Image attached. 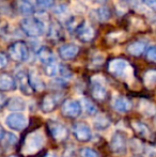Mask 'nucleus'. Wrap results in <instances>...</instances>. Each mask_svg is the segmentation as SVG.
Listing matches in <instances>:
<instances>
[{
    "label": "nucleus",
    "instance_id": "f257e3e1",
    "mask_svg": "<svg viewBox=\"0 0 156 157\" xmlns=\"http://www.w3.org/2000/svg\"><path fill=\"white\" fill-rule=\"evenodd\" d=\"M45 145V137L41 132H32L26 135L21 143V152L26 156L38 154Z\"/></svg>",
    "mask_w": 156,
    "mask_h": 157
},
{
    "label": "nucleus",
    "instance_id": "f03ea898",
    "mask_svg": "<svg viewBox=\"0 0 156 157\" xmlns=\"http://www.w3.org/2000/svg\"><path fill=\"white\" fill-rule=\"evenodd\" d=\"M108 71L113 76L128 81L133 79L134 71L131 65L124 59H113L108 64Z\"/></svg>",
    "mask_w": 156,
    "mask_h": 157
},
{
    "label": "nucleus",
    "instance_id": "7ed1b4c3",
    "mask_svg": "<svg viewBox=\"0 0 156 157\" xmlns=\"http://www.w3.org/2000/svg\"><path fill=\"white\" fill-rule=\"evenodd\" d=\"M23 31L30 37H39L45 32V25L39 17H26L21 21Z\"/></svg>",
    "mask_w": 156,
    "mask_h": 157
},
{
    "label": "nucleus",
    "instance_id": "20e7f679",
    "mask_svg": "<svg viewBox=\"0 0 156 157\" xmlns=\"http://www.w3.org/2000/svg\"><path fill=\"white\" fill-rule=\"evenodd\" d=\"M9 55L14 61L24 62L29 58V49L25 42L17 41L9 47Z\"/></svg>",
    "mask_w": 156,
    "mask_h": 157
},
{
    "label": "nucleus",
    "instance_id": "39448f33",
    "mask_svg": "<svg viewBox=\"0 0 156 157\" xmlns=\"http://www.w3.org/2000/svg\"><path fill=\"white\" fill-rule=\"evenodd\" d=\"M6 125L15 132H21L28 126V119L21 112H12L6 118Z\"/></svg>",
    "mask_w": 156,
    "mask_h": 157
},
{
    "label": "nucleus",
    "instance_id": "423d86ee",
    "mask_svg": "<svg viewBox=\"0 0 156 157\" xmlns=\"http://www.w3.org/2000/svg\"><path fill=\"white\" fill-rule=\"evenodd\" d=\"M47 128L50 136L57 142H63V141H65L69 138V129L62 123L58 122V121H55V120L48 121Z\"/></svg>",
    "mask_w": 156,
    "mask_h": 157
},
{
    "label": "nucleus",
    "instance_id": "0eeeda50",
    "mask_svg": "<svg viewBox=\"0 0 156 157\" xmlns=\"http://www.w3.org/2000/svg\"><path fill=\"white\" fill-rule=\"evenodd\" d=\"M61 112L67 118H78L82 112L81 101H77V99H67V101H63L62 106H61Z\"/></svg>",
    "mask_w": 156,
    "mask_h": 157
},
{
    "label": "nucleus",
    "instance_id": "6e6552de",
    "mask_svg": "<svg viewBox=\"0 0 156 157\" xmlns=\"http://www.w3.org/2000/svg\"><path fill=\"white\" fill-rule=\"evenodd\" d=\"M111 151L118 155H124L127 151V139L122 132H116L110 138L109 142Z\"/></svg>",
    "mask_w": 156,
    "mask_h": 157
},
{
    "label": "nucleus",
    "instance_id": "1a4fd4ad",
    "mask_svg": "<svg viewBox=\"0 0 156 157\" xmlns=\"http://www.w3.org/2000/svg\"><path fill=\"white\" fill-rule=\"evenodd\" d=\"M92 86V96L96 101H104L107 96V88L105 79L103 76H93L91 78Z\"/></svg>",
    "mask_w": 156,
    "mask_h": 157
},
{
    "label": "nucleus",
    "instance_id": "9d476101",
    "mask_svg": "<svg viewBox=\"0 0 156 157\" xmlns=\"http://www.w3.org/2000/svg\"><path fill=\"white\" fill-rule=\"evenodd\" d=\"M73 135L79 142H89L92 139L91 127L86 122L79 121L73 126Z\"/></svg>",
    "mask_w": 156,
    "mask_h": 157
},
{
    "label": "nucleus",
    "instance_id": "9b49d317",
    "mask_svg": "<svg viewBox=\"0 0 156 157\" xmlns=\"http://www.w3.org/2000/svg\"><path fill=\"white\" fill-rule=\"evenodd\" d=\"M15 79H16V83L18 86L19 90L21 91V93L30 96L33 92L31 85H30L29 81V76H28V73H26L24 70H18L15 75Z\"/></svg>",
    "mask_w": 156,
    "mask_h": 157
},
{
    "label": "nucleus",
    "instance_id": "f8f14e48",
    "mask_svg": "<svg viewBox=\"0 0 156 157\" xmlns=\"http://www.w3.org/2000/svg\"><path fill=\"white\" fill-rule=\"evenodd\" d=\"M75 30H76V33H77L79 40L82 42H90L91 40H93L94 35H95L94 29L87 21H83L81 24L77 25Z\"/></svg>",
    "mask_w": 156,
    "mask_h": 157
},
{
    "label": "nucleus",
    "instance_id": "ddd939ff",
    "mask_svg": "<svg viewBox=\"0 0 156 157\" xmlns=\"http://www.w3.org/2000/svg\"><path fill=\"white\" fill-rule=\"evenodd\" d=\"M112 107L116 111L126 113L131 109V101L123 95H117L112 99Z\"/></svg>",
    "mask_w": 156,
    "mask_h": 157
},
{
    "label": "nucleus",
    "instance_id": "4468645a",
    "mask_svg": "<svg viewBox=\"0 0 156 157\" xmlns=\"http://www.w3.org/2000/svg\"><path fill=\"white\" fill-rule=\"evenodd\" d=\"M59 56L64 60L74 59L79 52V47L75 44H63L58 49Z\"/></svg>",
    "mask_w": 156,
    "mask_h": 157
},
{
    "label": "nucleus",
    "instance_id": "2eb2a0df",
    "mask_svg": "<svg viewBox=\"0 0 156 157\" xmlns=\"http://www.w3.org/2000/svg\"><path fill=\"white\" fill-rule=\"evenodd\" d=\"M36 56H38L39 61L44 65H48L56 62V58L55 55L52 52V50L50 48H48L47 46H42L36 50Z\"/></svg>",
    "mask_w": 156,
    "mask_h": 157
},
{
    "label": "nucleus",
    "instance_id": "dca6fc26",
    "mask_svg": "<svg viewBox=\"0 0 156 157\" xmlns=\"http://www.w3.org/2000/svg\"><path fill=\"white\" fill-rule=\"evenodd\" d=\"M16 79L11 76L10 74H6V73L0 74V91H14L16 89Z\"/></svg>",
    "mask_w": 156,
    "mask_h": 157
},
{
    "label": "nucleus",
    "instance_id": "f3484780",
    "mask_svg": "<svg viewBox=\"0 0 156 157\" xmlns=\"http://www.w3.org/2000/svg\"><path fill=\"white\" fill-rule=\"evenodd\" d=\"M28 76H29L30 85H31L32 89H33L34 91L41 92L45 89V83H44L43 79L41 78L40 74L34 68H31V70L28 72Z\"/></svg>",
    "mask_w": 156,
    "mask_h": 157
},
{
    "label": "nucleus",
    "instance_id": "a211bd4d",
    "mask_svg": "<svg viewBox=\"0 0 156 157\" xmlns=\"http://www.w3.org/2000/svg\"><path fill=\"white\" fill-rule=\"evenodd\" d=\"M6 107L12 112H21L26 109V101L19 96H13L8 98Z\"/></svg>",
    "mask_w": 156,
    "mask_h": 157
},
{
    "label": "nucleus",
    "instance_id": "6ab92c4d",
    "mask_svg": "<svg viewBox=\"0 0 156 157\" xmlns=\"http://www.w3.org/2000/svg\"><path fill=\"white\" fill-rule=\"evenodd\" d=\"M57 107V98L55 95L47 94L42 99L41 104V110L44 113H50L52 112Z\"/></svg>",
    "mask_w": 156,
    "mask_h": 157
},
{
    "label": "nucleus",
    "instance_id": "aec40b11",
    "mask_svg": "<svg viewBox=\"0 0 156 157\" xmlns=\"http://www.w3.org/2000/svg\"><path fill=\"white\" fill-rule=\"evenodd\" d=\"M139 111L146 117H153L156 114V105L148 99H141L139 101Z\"/></svg>",
    "mask_w": 156,
    "mask_h": 157
},
{
    "label": "nucleus",
    "instance_id": "412c9836",
    "mask_svg": "<svg viewBox=\"0 0 156 157\" xmlns=\"http://www.w3.org/2000/svg\"><path fill=\"white\" fill-rule=\"evenodd\" d=\"M127 52L131 56H135V57H139L141 56L142 54L146 50V43L143 41H136L131 43L126 48Z\"/></svg>",
    "mask_w": 156,
    "mask_h": 157
},
{
    "label": "nucleus",
    "instance_id": "4be33fe9",
    "mask_svg": "<svg viewBox=\"0 0 156 157\" xmlns=\"http://www.w3.org/2000/svg\"><path fill=\"white\" fill-rule=\"evenodd\" d=\"M110 120L105 114H97L93 120V126L96 130H105L110 126Z\"/></svg>",
    "mask_w": 156,
    "mask_h": 157
},
{
    "label": "nucleus",
    "instance_id": "5701e85b",
    "mask_svg": "<svg viewBox=\"0 0 156 157\" xmlns=\"http://www.w3.org/2000/svg\"><path fill=\"white\" fill-rule=\"evenodd\" d=\"M81 105H82V109L85 110L89 116L95 117L96 114H97V112H98L97 107H96V105L91 99L85 97V98H82V101H81Z\"/></svg>",
    "mask_w": 156,
    "mask_h": 157
},
{
    "label": "nucleus",
    "instance_id": "b1692460",
    "mask_svg": "<svg viewBox=\"0 0 156 157\" xmlns=\"http://www.w3.org/2000/svg\"><path fill=\"white\" fill-rule=\"evenodd\" d=\"M131 126H133L134 130L137 132L139 136L143 137V138H148L150 136V129L144 123L140 122V121H134L131 123Z\"/></svg>",
    "mask_w": 156,
    "mask_h": 157
},
{
    "label": "nucleus",
    "instance_id": "393cba45",
    "mask_svg": "<svg viewBox=\"0 0 156 157\" xmlns=\"http://www.w3.org/2000/svg\"><path fill=\"white\" fill-rule=\"evenodd\" d=\"M1 144L4 149H11L17 143L18 139H17L16 135L12 134V132H6L3 136V138L1 139Z\"/></svg>",
    "mask_w": 156,
    "mask_h": 157
},
{
    "label": "nucleus",
    "instance_id": "a878e982",
    "mask_svg": "<svg viewBox=\"0 0 156 157\" xmlns=\"http://www.w3.org/2000/svg\"><path fill=\"white\" fill-rule=\"evenodd\" d=\"M18 10L23 15H32L34 6L29 0H18Z\"/></svg>",
    "mask_w": 156,
    "mask_h": 157
},
{
    "label": "nucleus",
    "instance_id": "bb28decb",
    "mask_svg": "<svg viewBox=\"0 0 156 157\" xmlns=\"http://www.w3.org/2000/svg\"><path fill=\"white\" fill-rule=\"evenodd\" d=\"M143 82L146 88L153 89L156 86V70H149L143 76Z\"/></svg>",
    "mask_w": 156,
    "mask_h": 157
},
{
    "label": "nucleus",
    "instance_id": "cd10ccee",
    "mask_svg": "<svg viewBox=\"0 0 156 157\" xmlns=\"http://www.w3.org/2000/svg\"><path fill=\"white\" fill-rule=\"evenodd\" d=\"M95 15L101 21H107L110 18V11L105 6H102V8L96 9Z\"/></svg>",
    "mask_w": 156,
    "mask_h": 157
},
{
    "label": "nucleus",
    "instance_id": "c85d7f7f",
    "mask_svg": "<svg viewBox=\"0 0 156 157\" xmlns=\"http://www.w3.org/2000/svg\"><path fill=\"white\" fill-rule=\"evenodd\" d=\"M48 34L51 39H59L61 35V28L56 21H52L51 25L48 28Z\"/></svg>",
    "mask_w": 156,
    "mask_h": 157
},
{
    "label": "nucleus",
    "instance_id": "c756f323",
    "mask_svg": "<svg viewBox=\"0 0 156 157\" xmlns=\"http://www.w3.org/2000/svg\"><path fill=\"white\" fill-rule=\"evenodd\" d=\"M79 155L80 157H100V154L96 150L90 147H83L79 150Z\"/></svg>",
    "mask_w": 156,
    "mask_h": 157
},
{
    "label": "nucleus",
    "instance_id": "7c9ffc66",
    "mask_svg": "<svg viewBox=\"0 0 156 157\" xmlns=\"http://www.w3.org/2000/svg\"><path fill=\"white\" fill-rule=\"evenodd\" d=\"M44 71H45V74L48 77H55L59 73V65H57L56 62L48 64V65H45V70Z\"/></svg>",
    "mask_w": 156,
    "mask_h": 157
},
{
    "label": "nucleus",
    "instance_id": "2f4dec72",
    "mask_svg": "<svg viewBox=\"0 0 156 157\" xmlns=\"http://www.w3.org/2000/svg\"><path fill=\"white\" fill-rule=\"evenodd\" d=\"M58 74H60L61 79H63V80H67V79H70L72 77L71 71H70L69 68L64 65H59V73Z\"/></svg>",
    "mask_w": 156,
    "mask_h": 157
},
{
    "label": "nucleus",
    "instance_id": "473e14b6",
    "mask_svg": "<svg viewBox=\"0 0 156 157\" xmlns=\"http://www.w3.org/2000/svg\"><path fill=\"white\" fill-rule=\"evenodd\" d=\"M36 4L42 9H50L54 6L55 0H36Z\"/></svg>",
    "mask_w": 156,
    "mask_h": 157
},
{
    "label": "nucleus",
    "instance_id": "72a5a7b5",
    "mask_svg": "<svg viewBox=\"0 0 156 157\" xmlns=\"http://www.w3.org/2000/svg\"><path fill=\"white\" fill-rule=\"evenodd\" d=\"M146 58L148 60L152 61V62H156V46H150L146 50Z\"/></svg>",
    "mask_w": 156,
    "mask_h": 157
},
{
    "label": "nucleus",
    "instance_id": "f704fd0d",
    "mask_svg": "<svg viewBox=\"0 0 156 157\" xmlns=\"http://www.w3.org/2000/svg\"><path fill=\"white\" fill-rule=\"evenodd\" d=\"M131 150L135 152H140L142 150V145H141V143H140V141L136 140V139H133V140L131 141Z\"/></svg>",
    "mask_w": 156,
    "mask_h": 157
},
{
    "label": "nucleus",
    "instance_id": "c9c22d12",
    "mask_svg": "<svg viewBox=\"0 0 156 157\" xmlns=\"http://www.w3.org/2000/svg\"><path fill=\"white\" fill-rule=\"evenodd\" d=\"M55 13H56L58 16H63V15H65L67 13V8L64 6V4H60V6L56 8Z\"/></svg>",
    "mask_w": 156,
    "mask_h": 157
},
{
    "label": "nucleus",
    "instance_id": "e433bc0d",
    "mask_svg": "<svg viewBox=\"0 0 156 157\" xmlns=\"http://www.w3.org/2000/svg\"><path fill=\"white\" fill-rule=\"evenodd\" d=\"M8 64V58L3 52H0V70H3Z\"/></svg>",
    "mask_w": 156,
    "mask_h": 157
},
{
    "label": "nucleus",
    "instance_id": "4c0bfd02",
    "mask_svg": "<svg viewBox=\"0 0 156 157\" xmlns=\"http://www.w3.org/2000/svg\"><path fill=\"white\" fill-rule=\"evenodd\" d=\"M142 2L151 10L156 11V0H142Z\"/></svg>",
    "mask_w": 156,
    "mask_h": 157
},
{
    "label": "nucleus",
    "instance_id": "58836bf2",
    "mask_svg": "<svg viewBox=\"0 0 156 157\" xmlns=\"http://www.w3.org/2000/svg\"><path fill=\"white\" fill-rule=\"evenodd\" d=\"M103 62H104V56H102V55H97L92 60L93 65H101V64H103Z\"/></svg>",
    "mask_w": 156,
    "mask_h": 157
},
{
    "label": "nucleus",
    "instance_id": "ea45409f",
    "mask_svg": "<svg viewBox=\"0 0 156 157\" xmlns=\"http://www.w3.org/2000/svg\"><path fill=\"white\" fill-rule=\"evenodd\" d=\"M6 101H8V98L3 93L0 92V110L3 109L4 107L6 106Z\"/></svg>",
    "mask_w": 156,
    "mask_h": 157
},
{
    "label": "nucleus",
    "instance_id": "a19ab883",
    "mask_svg": "<svg viewBox=\"0 0 156 157\" xmlns=\"http://www.w3.org/2000/svg\"><path fill=\"white\" fill-rule=\"evenodd\" d=\"M43 157H59V155L55 152H47Z\"/></svg>",
    "mask_w": 156,
    "mask_h": 157
},
{
    "label": "nucleus",
    "instance_id": "79ce46f5",
    "mask_svg": "<svg viewBox=\"0 0 156 157\" xmlns=\"http://www.w3.org/2000/svg\"><path fill=\"white\" fill-rule=\"evenodd\" d=\"M4 134H6V132H4L3 127H2V126H1V125H0V140H1V139H2V138H3Z\"/></svg>",
    "mask_w": 156,
    "mask_h": 157
},
{
    "label": "nucleus",
    "instance_id": "37998d69",
    "mask_svg": "<svg viewBox=\"0 0 156 157\" xmlns=\"http://www.w3.org/2000/svg\"><path fill=\"white\" fill-rule=\"evenodd\" d=\"M96 2H100V3H104V2H106V0H95Z\"/></svg>",
    "mask_w": 156,
    "mask_h": 157
},
{
    "label": "nucleus",
    "instance_id": "c03bdc74",
    "mask_svg": "<svg viewBox=\"0 0 156 157\" xmlns=\"http://www.w3.org/2000/svg\"><path fill=\"white\" fill-rule=\"evenodd\" d=\"M8 157H19V156H17V155H10V156H8Z\"/></svg>",
    "mask_w": 156,
    "mask_h": 157
},
{
    "label": "nucleus",
    "instance_id": "a18cd8bd",
    "mask_svg": "<svg viewBox=\"0 0 156 157\" xmlns=\"http://www.w3.org/2000/svg\"><path fill=\"white\" fill-rule=\"evenodd\" d=\"M134 157H142V156H140V155H136V156H134Z\"/></svg>",
    "mask_w": 156,
    "mask_h": 157
},
{
    "label": "nucleus",
    "instance_id": "49530a36",
    "mask_svg": "<svg viewBox=\"0 0 156 157\" xmlns=\"http://www.w3.org/2000/svg\"><path fill=\"white\" fill-rule=\"evenodd\" d=\"M154 123H155V126H156V118H155V120H154Z\"/></svg>",
    "mask_w": 156,
    "mask_h": 157
},
{
    "label": "nucleus",
    "instance_id": "de8ad7c7",
    "mask_svg": "<svg viewBox=\"0 0 156 157\" xmlns=\"http://www.w3.org/2000/svg\"><path fill=\"white\" fill-rule=\"evenodd\" d=\"M155 31H156V25H155Z\"/></svg>",
    "mask_w": 156,
    "mask_h": 157
},
{
    "label": "nucleus",
    "instance_id": "09e8293b",
    "mask_svg": "<svg viewBox=\"0 0 156 157\" xmlns=\"http://www.w3.org/2000/svg\"><path fill=\"white\" fill-rule=\"evenodd\" d=\"M124 1H127V0H124Z\"/></svg>",
    "mask_w": 156,
    "mask_h": 157
}]
</instances>
